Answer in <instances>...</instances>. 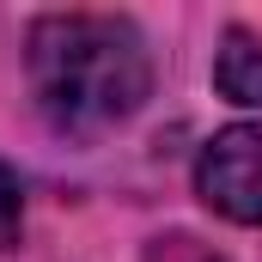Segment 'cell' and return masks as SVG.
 Wrapping results in <instances>:
<instances>
[{
    "label": "cell",
    "instance_id": "obj_1",
    "mask_svg": "<svg viewBox=\"0 0 262 262\" xmlns=\"http://www.w3.org/2000/svg\"><path fill=\"white\" fill-rule=\"evenodd\" d=\"M25 79L43 122L67 140L122 128L152 92V55L134 18L116 12H43L25 37Z\"/></svg>",
    "mask_w": 262,
    "mask_h": 262
},
{
    "label": "cell",
    "instance_id": "obj_2",
    "mask_svg": "<svg viewBox=\"0 0 262 262\" xmlns=\"http://www.w3.org/2000/svg\"><path fill=\"white\" fill-rule=\"evenodd\" d=\"M195 195L232 226H262V122H232L201 146Z\"/></svg>",
    "mask_w": 262,
    "mask_h": 262
},
{
    "label": "cell",
    "instance_id": "obj_3",
    "mask_svg": "<svg viewBox=\"0 0 262 262\" xmlns=\"http://www.w3.org/2000/svg\"><path fill=\"white\" fill-rule=\"evenodd\" d=\"M213 85H220V98H232V104H244V110H262V31L232 25V31L220 37Z\"/></svg>",
    "mask_w": 262,
    "mask_h": 262
},
{
    "label": "cell",
    "instance_id": "obj_4",
    "mask_svg": "<svg viewBox=\"0 0 262 262\" xmlns=\"http://www.w3.org/2000/svg\"><path fill=\"white\" fill-rule=\"evenodd\" d=\"M25 238V183H18V171L0 159V250H12Z\"/></svg>",
    "mask_w": 262,
    "mask_h": 262
},
{
    "label": "cell",
    "instance_id": "obj_5",
    "mask_svg": "<svg viewBox=\"0 0 262 262\" xmlns=\"http://www.w3.org/2000/svg\"><path fill=\"white\" fill-rule=\"evenodd\" d=\"M146 262H220V256H213L201 238H183V232H171V238H159V244H152V256H146Z\"/></svg>",
    "mask_w": 262,
    "mask_h": 262
}]
</instances>
